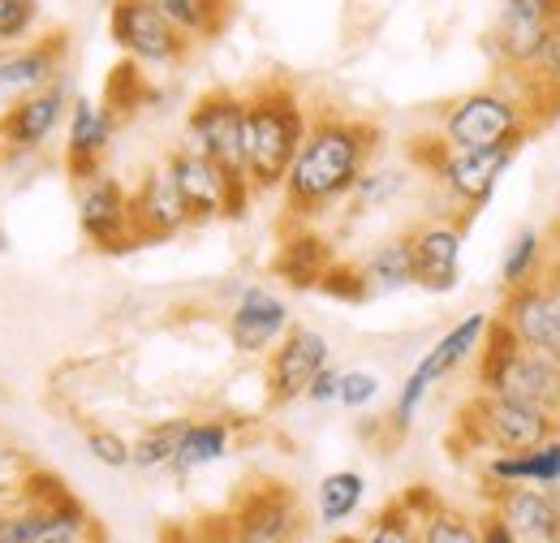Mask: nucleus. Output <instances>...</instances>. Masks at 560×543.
Masks as SVG:
<instances>
[{"mask_svg":"<svg viewBox=\"0 0 560 543\" xmlns=\"http://www.w3.org/2000/svg\"><path fill=\"white\" fill-rule=\"evenodd\" d=\"M375 151H380L375 122L337 113V108L315 113L293 164H289V177L280 186L289 220L306 224V220L324 216L328 207L346 204L358 177L371 169Z\"/></svg>","mask_w":560,"mask_h":543,"instance_id":"obj_1","label":"nucleus"},{"mask_svg":"<svg viewBox=\"0 0 560 543\" xmlns=\"http://www.w3.org/2000/svg\"><path fill=\"white\" fill-rule=\"evenodd\" d=\"M311 113L293 82L268 78L246 91V182L255 195L280 190L306 138Z\"/></svg>","mask_w":560,"mask_h":543,"instance_id":"obj_2","label":"nucleus"},{"mask_svg":"<svg viewBox=\"0 0 560 543\" xmlns=\"http://www.w3.org/2000/svg\"><path fill=\"white\" fill-rule=\"evenodd\" d=\"M526 138L530 135H513L504 138V142H491V147H448L444 138H427V147H422V138L410 147V160L427 169L435 182H440V190L453 199V204L462 207V216H479L488 199L495 195V186H500V177L513 169V160H517V151L526 147Z\"/></svg>","mask_w":560,"mask_h":543,"instance_id":"obj_3","label":"nucleus"},{"mask_svg":"<svg viewBox=\"0 0 560 543\" xmlns=\"http://www.w3.org/2000/svg\"><path fill=\"white\" fill-rule=\"evenodd\" d=\"M535 117L517 91V82L504 73V82L479 86L457 95L444 113H440V138L448 147H491L513 135H535Z\"/></svg>","mask_w":560,"mask_h":543,"instance_id":"obj_4","label":"nucleus"},{"mask_svg":"<svg viewBox=\"0 0 560 543\" xmlns=\"http://www.w3.org/2000/svg\"><path fill=\"white\" fill-rule=\"evenodd\" d=\"M164 169L173 173V182H177L182 199L190 207V220H195V224H208V220H242L250 199H255L246 173L220 169L215 160L199 155V151L186 147V142L164 155Z\"/></svg>","mask_w":560,"mask_h":543,"instance_id":"obj_5","label":"nucleus"},{"mask_svg":"<svg viewBox=\"0 0 560 543\" xmlns=\"http://www.w3.org/2000/svg\"><path fill=\"white\" fill-rule=\"evenodd\" d=\"M457 427L470 436V444L488 453H526L552 436V414L513 402L504 393H475V402L462 409Z\"/></svg>","mask_w":560,"mask_h":543,"instance_id":"obj_6","label":"nucleus"},{"mask_svg":"<svg viewBox=\"0 0 560 543\" xmlns=\"http://www.w3.org/2000/svg\"><path fill=\"white\" fill-rule=\"evenodd\" d=\"M108 35L121 48V57L142 69H177L195 53V39L182 35L160 9H151L142 0L108 4Z\"/></svg>","mask_w":560,"mask_h":543,"instance_id":"obj_7","label":"nucleus"},{"mask_svg":"<svg viewBox=\"0 0 560 543\" xmlns=\"http://www.w3.org/2000/svg\"><path fill=\"white\" fill-rule=\"evenodd\" d=\"M70 104H73V86H70V73H66L52 86H44V91L18 100L9 113H0V160L4 164H22V160L39 155L52 138L66 130Z\"/></svg>","mask_w":560,"mask_h":543,"instance_id":"obj_8","label":"nucleus"},{"mask_svg":"<svg viewBox=\"0 0 560 543\" xmlns=\"http://www.w3.org/2000/svg\"><path fill=\"white\" fill-rule=\"evenodd\" d=\"M186 147L229 173H246V95L215 86L186 113Z\"/></svg>","mask_w":560,"mask_h":543,"instance_id":"obj_9","label":"nucleus"},{"mask_svg":"<svg viewBox=\"0 0 560 543\" xmlns=\"http://www.w3.org/2000/svg\"><path fill=\"white\" fill-rule=\"evenodd\" d=\"M78 229H82V238H86L95 251H104V255L139 251L130 190H126L113 173H95V177L78 182Z\"/></svg>","mask_w":560,"mask_h":543,"instance_id":"obj_10","label":"nucleus"},{"mask_svg":"<svg viewBox=\"0 0 560 543\" xmlns=\"http://www.w3.org/2000/svg\"><path fill=\"white\" fill-rule=\"evenodd\" d=\"M229 522H233L237 543H298L306 535V513H302L298 492L277 478L246 487L237 496Z\"/></svg>","mask_w":560,"mask_h":543,"instance_id":"obj_11","label":"nucleus"},{"mask_svg":"<svg viewBox=\"0 0 560 543\" xmlns=\"http://www.w3.org/2000/svg\"><path fill=\"white\" fill-rule=\"evenodd\" d=\"M66 73H70V39L61 31L26 39V44H0V113L52 86Z\"/></svg>","mask_w":560,"mask_h":543,"instance_id":"obj_12","label":"nucleus"},{"mask_svg":"<svg viewBox=\"0 0 560 543\" xmlns=\"http://www.w3.org/2000/svg\"><path fill=\"white\" fill-rule=\"evenodd\" d=\"M332 362V345L319 328H306V324H293L284 337L272 345L268 354V371H264V384H268V402L272 406H293L306 397L311 380Z\"/></svg>","mask_w":560,"mask_h":543,"instance_id":"obj_13","label":"nucleus"},{"mask_svg":"<svg viewBox=\"0 0 560 543\" xmlns=\"http://www.w3.org/2000/svg\"><path fill=\"white\" fill-rule=\"evenodd\" d=\"M466 229H470V216L462 220H448V216H435V220H422L415 224L406 238H410V255H415V285L427 293H453L462 285V242H466Z\"/></svg>","mask_w":560,"mask_h":543,"instance_id":"obj_14","label":"nucleus"},{"mask_svg":"<svg viewBox=\"0 0 560 543\" xmlns=\"http://www.w3.org/2000/svg\"><path fill=\"white\" fill-rule=\"evenodd\" d=\"M117 126H121V117L104 100L73 95L66 130H61V142H66L61 155H66V169H70L73 182H86V177L104 173V155L117 142Z\"/></svg>","mask_w":560,"mask_h":543,"instance_id":"obj_15","label":"nucleus"},{"mask_svg":"<svg viewBox=\"0 0 560 543\" xmlns=\"http://www.w3.org/2000/svg\"><path fill=\"white\" fill-rule=\"evenodd\" d=\"M500 320L517 333L522 345L560 358V276H552V280L535 276L517 289H504Z\"/></svg>","mask_w":560,"mask_h":543,"instance_id":"obj_16","label":"nucleus"},{"mask_svg":"<svg viewBox=\"0 0 560 543\" xmlns=\"http://www.w3.org/2000/svg\"><path fill=\"white\" fill-rule=\"evenodd\" d=\"M293 328L289 302L268 285H246L229 311V340L242 358H268L272 345Z\"/></svg>","mask_w":560,"mask_h":543,"instance_id":"obj_17","label":"nucleus"},{"mask_svg":"<svg viewBox=\"0 0 560 543\" xmlns=\"http://www.w3.org/2000/svg\"><path fill=\"white\" fill-rule=\"evenodd\" d=\"M130 211H135V233H139V246H151V242H168L177 238L182 229H190V207L182 199L173 173L164 164L147 169L142 182L130 190Z\"/></svg>","mask_w":560,"mask_h":543,"instance_id":"obj_18","label":"nucleus"},{"mask_svg":"<svg viewBox=\"0 0 560 543\" xmlns=\"http://www.w3.org/2000/svg\"><path fill=\"white\" fill-rule=\"evenodd\" d=\"M86 527H95V522H91V513L82 509V500L73 492L52 500V505L9 500L0 509V543H57L86 531Z\"/></svg>","mask_w":560,"mask_h":543,"instance_id":"obj_19","label":"nucleus"},{"mask_svg":"<svg viewBox=\"0 0 560 543\" xmlns=\"http://www.w3.org/2000/svg\"><path fill=\"white\" fill-rule=\"evenodd\" d=\"M491 513L517 535V543H560V500L552 487H530V483L495 487Z\"/></svg>","mask_w":560,"mask_h":543,"instance_id":"obj_20","label":"nucleus"},{"mask_svg":"<svg viewBox=\"0 0 560 543\" xmlns=\"http://www.w3.org/2000/svg\"><path fill=\"white\" fill-rule=\"evenodd\" d=\"M495 393L552 414L560 406V358L544 354V349H530V345H517V354L509 358Z\"/></svg>","mask_w":560,"mask_h":543,"instance_id":"obj_21","label":"nucleus"},{"mask_svg":"<svg viewBox=\"0 0 560 543\" xmlns=\"http://www.w3.org/2000/svg\"><path fill=\"white\" fill-rule=\"evenodd\" d=\"M548 26H552V22H544V18H535V13H522V9H513V4H500V13H495V22H491V31H488L491 61L504 69V73H522V69L530 66V57L539 53Z\"/></svg>","mask_w":560,"mask_h":543,"instance_id":"obj_22","label":"nucleus"},{"mask_svg":"<svg viewBox=\"0 0 560 543\" xmlns=\"http://www.w3.org/2000/svg\"><path fill=\"white\" fill-rule=\"evenodd\" d=\"M509 78L517 82V91H522V100H526L535 126L557 117L560 113V22L548 26V35H544L539 53L530 57V66L522 69V73H509Z\"/></svg>","mask_w":560,"mask_h":543,"instance_id":"obj_23","label":"nucleus"},{"mask_svg":"<svg viewBox=\"0 0 560 543\" xmlns=\"http://www.w3.org/2000/svg\"><path fill=\"white\" fill-rule=\"evenodd\" d=\"M491 328V315H483V311H475V315H466V320H457L444 337L435 340L427 354L419 358V371L422 380L435 389L440 380H448L457 367H466V362H475L479 358V349H483V337H488Z\"/></svg>","mask_w":560,"mask_h":543,"instance_id":"obj_24","label":"nucleus"},{"mask_svg":"<svg viewBox=\"0 0 560 543\" xmlns=\"http://www.w3.org/2000/svg\"><path fill=\"white\" fill-rule=\"evenodd\" d=\"M488 478L495 487H509V483L560 487V436H548L526 453H491Z\"/></svg>","mask_w":560,"mask_h":543,"instance_id":"obj_25","label":"nucleus"},{"mask_svg":"<svg viewBox=\"0 0 560 543\" xmlns=\"http://www.w3.org/2000/svg\"><path fill=\"white\" fill-rule=\"evenodd\" d=\"M332 264H337L332 246H328L315 229H298V233L284 238V246H280L272 272H277L280 280H289L293 289H315V285L328 276Z\"/></svg>","mask_w":560,"mask_h":543,"instance_id":"obj_26","label":"nucleus"},{"mask_svg":"<svg viewBox=\"0 0 560 543\" xmlns=\"http://www.w3.org/2000/svg\"><path fill=\"white\" fill-rule=\"evenodd\" d=\"M229 449H233V423L229 418H190L168 471L182 478L195 475V471H208V466L229 458Z\"/></svg>","mask_w":560,"mask_h":543,"instance_id":"obj_27","label":"nucleus"},{"mask_svg":"<svg viewBox=\"0 0 560 543\" xmlns=\"http://www.w3.org/2000/svg\"><path fill=\"white\" fill-rule=\"evenodd\" d=\"M358 276L366 285V298L375 293H401L415 285V255H410V238H388L380 242L362 264H358Z\"/></svg>","mask_w":560,"mask_h":543,"instance_id":"obj_28","label":"nucleus"},{"mask_svg":"<svg viewBox=\"0 0 560 543\" xmlns=\"http://www.w3.org/2000/svg\"><path fill=\"white\" fill-rule=\"evenodd\" d=\"M151 9H160L182 35H190L195 44L215 39L224 26H229V0H142Z\"/></svg>","mask_w":560,"mask_h":543,"instance_id":"obj_29","label":"nucleus"},{"mask_svg":"<svg viewBox=\"0 0 560 543\" xmlns=\"http://www.w3.org/2000/svg\"><path fill=\"white\" fill-rule=\"evenodd\" d=\"M362 500H366V478L358 475V471H332V475L319 478V487H315V509H319L324 527L350 522L353 513L362 509Z\"/></svg>","mask_w":560,"mask_h":543,"instance_id":"obj_30","label":"nucleus"},{"mask_svg":"<svg viewBox=\"0 0 560 543\" xmlns=\"http://www.w3.org/2000/svg\"><path fill=\"white\" fill-rule=\"evenodd\" d=\"M186 423L190 418H164V423H151L139 440H130V466L135 471H168L173 458H177V444L186 436Z\"/></svg>","mask_w":560,"mask_h":543,"instance_id":"obj_31","label":"nucleus"},{"mask_svg":"<svg viewBox=\"0 0 560 543\" xmlns=\"http://www.w3.org/2000/svg\"><path fill=\"white\" fill-rule=\"evenodd\" d=\"M406 186H410V169H401V164H371V169L358 177V186L350 190L353 216H366V211L388 207L393 199L406 195Z\"/></svg>","mask_w":560,"mask_h":543,"instance_id":"obj_32","label":"nucleus"},{"mask_svg":"<svg viewBox=\"0 0 560 543\" xmlns=\"http://www.w3.org/2000/svg\"><path fill=\"white\" fill-rule=\"evenodd\" d=\"M419 518V540L422 543H483V531H479V522L470 518V513H462V509H453V505H440V500H431Z\"/></svg>","mask_w":560,"mask_h":543,"instance_id":"obj_33","label":"nucleus"},{"mask_svg":"<svg viewBox=\"0 0 560 543\" xmlns=\"http://www.w3.org/2000/svg\"><path fill=\"white\" fill-rule=\"evenodd\" d=\"M155 100V86L147 82V73L142 66L135 61H121V66H113L108 73V82H104V104L126 122V117H135L139 108H147Z\"/></svg>","mask_w":560,"mask_h":543,"instance_id":"obj_34","label":"nucleus"},{"mask_svg":"<svg viewBox=\"0 0 560 543\" xmlns=\"http://www.w3.org/2000/svg\"><path fill=\"white\" fill-rule=\"evenodd\" d=\"M539 268H544V233L539 229H522L509 242L504 259H500V280H504V289H517V285L535 280Z\"/></svg>","mask_w":560,"mask_h":543,"instance_id":"obj_35","label":"nucleus"},{"mask_svg":"<svg viewBox=\"0 0 560 543\" xmlns=\"http://www.w3.org/2000/svg\"><path fill=\"white\" fill-rule=\"evenodd\" d=\"M358 543H422L419 518L410 513L406 500H393V505H384V509L371 518V527L362 531V540Z\"/></svg>","mask_w":560,"mask_h":543,"instance_id":"obj_36","label":"nucleus"},{"mask_svg":"<svg viewBox=\"0 0 560 543\" xmlns=\"http://www.w3.org/2000/svg\"><path fill=\"white\" fill-rule=\"evenodd\" d=\"M44 18L39 0H0V44H26L35 39Z\"/></svg>","mask_w":560,"mask_h":543,"instance_id":"obj_37","label":"nucleus"},{"mask_svg":"<svg viewBox=\"0 0 560 543\" xmlns=\"http://www.w3.org/2000/svg\"><path fill=\"white\" fill-rule=\"evenodd\" d=\"M82 444H86V453H91L104 471H126V466H130V440H126L121 431H113V427H86Z\"/></svg>","mask_w":560,"mask_h":543,"instance_id":"obj_38","label":"nucleus"},{"mask_svg":"<svg viewBox=\"0 0 560 543\" xmlns=\"http://www.w3.org/2000/svg\"><path fill=\"white\" fill-rule=\"evenodd\" d=\"M380 393H384V380L375 371H366V367H353V371H341V397H337V406L366 409L380 402Z\"/></svg>","mask_w":560,"mask_h":543,"instance_id":"obj_39","label":"nucleus"},{"mask_svg":"<svg viewBox=\"0 0 560 543\" xmlns=\"http://www.w3.org/2000/svg\"><path fill=\"white\" fill-rule=\"evenodd\" d=\"M337 397H341V371L328 362V367H324V371L311 380V389H306V402H311V406H332Z\"/></svg>","mask_w":560,"mask_h":543,"instance_id":"obj_40","label":"nucleus"},{"mask_svg":"<svg viewBox=\"0 0 560 543\" xmlns=\"http://www.w3.org/2000/svg\"><path fill=\"white\" fill-rule=\"evenodd\" d=\"M186 543H237V535H233V522L229 518H211L199 531H190Z\"/></svg>","mask_w":560,"mask_h":543,"instance_id":"obj_41","label":"nucleus"},{"mask_svg":"<svg viewBox=\"0 0 560 543\" xmlns=\"http://www.w3.org/2000/svg\"><path fill=\"white\" fill-rule=\"evenodd\" d=\"M504 4H513L522 13H535L544 22H560V0H504Z\"/></svg>","mask_w":560,"mask_h":543,"instance_id":"obj_42","label":"nucleus"},{"mask_svg":"<svg viewBox=\"0 0 560 543\" xmlns=\"http://www.w3.org/2000/svg\"><path fill=\"white\" fill-rule=\"evenodd\" d=\"M479 531H483V543H517V535H513L495 513H483V518H479Z\"/></svg>","mask_w":560,"mask_h":543,"instance_id":"obj_43","label":"nucleus"},{"mask_svg":"<svg viewBox=\"0 0 560 543\" xmlns=\"http://www.w3.org/2000/svg\"><path fill=\"white\" fill-rule=\"evenodd\" d=\"M57 543H104V535H100V527H86V531H78V535H70V540H57Z\"/></svg>","mask_w":560,"mask_h":543,"instance_id":"obj_44","label":"nucleus"},{"mask_svg":"<svg viewBox=\"0 0 560 543\" xmlns=\"http://www.w3.org/2000/svg\"><path fill=\"white\" fill-rule=\"evenodd\" d=\"M552 436H560V406L552 409Z\"/></svg>","mask_w":560,"mask_h":543,"instance_id":"obj_45","label":"nucleus"},{"mask_svg":"<svg viewBox=\"0 0 560 543\" xmlns=\"http://www.w3.org/2000/svg\"><path fill=\"white\" fill-rule=\"evenodd\" d=\"M9 251V233H4V224H0V255Z\"/></svg>","mask_w":560,"mask_h":543,"instance_id":"obj_46","label":"nucleus"},{"mask_svg":"<svg viewBox=\"0 0 560 543\" xmlns=\"http://www.w3.org/2000/svg\"><path fill=\"white\" fill-rule=\"evenodd\" d=\"M9 500H13V496H9V487H4V483H0V509H4V505H9Z\"/></svg>","mask_w":560,"mask_h":543,"instance_id":"obj_47","label":"nucleus"}]
</instances>
